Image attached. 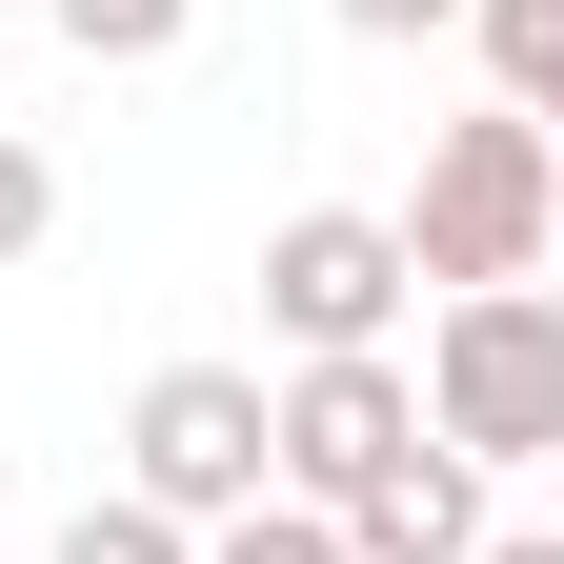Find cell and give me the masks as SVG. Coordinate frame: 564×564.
<instances>
[{
	"mask_svg": "<svg viewBox=\"0 0 564 564\" xmlns=\"http://www.w3.org/2000/svg\"><path fill=\"white\" fill-rule=\"evenodd\" d=\"M423 444H464L484 484L505 464H564V282H464L423 303Z\"/></svg>",
	"mask_w": 564,
	"mask_h": 564,
	"instance_id": "6da1fadb",
	"label": "cell"
},
{
	"mask_svg": "<svg viewBox=\"0 0 564 564\" xmlns=\"http://www.w3.org/2000/svg\"><path fill=\"white\" fill-rule=\"evenodd\" d=\"M383 223H403V262L444 282V303H464V282H544V262H564V141H544L524 101H484V121L423 141V182L383 202Z\"/></svg>",
	"mask_w": 564,
	"mask_h": 564,
	"instance_id": "7a4b0ae2",
	"label": "cell"
},
{
	"mask_svg": "<svg viewBox=\"0 0 564 564\" xmlns=\"http://www.w3.org/2000/svg\"><path fill=\"white\" fill-rule=\"evenodd\" d=\"M403 303H423V262H403L383 202H282V223H262V343H282V364L403 343Z\"/></svg>",
	"mask_w": 564,
	"mask_h": 564,
	"instance_id": "3957f363",
	"label": "cell"
},
{
	"mask_svg": "<svg viewBox=\"0 0 564 564\" xmlns=\"http://www.w3.org/2000/svg\"><path fill=\"white\" fill-rule=\"evenodd\" d=\"M121 505H162V524H242L282 505V464H262V364H162L121 403Z\"/></svg>",
	"mask_w": 564,
	"mask_h": 564,
	"instance_id": "277c9868",
	"label": "cell"
},
{
	"mask_svg": "<svg viewBox=\"0 0 564 564\" xmlns=\"http://www.w3.org/2000/svg\"><path fill=\"white\" fill-rule=\"evenodd\" d=\"M403 444H423L403 343H343V364H282V383H262V464H282V505H364Z\"/></svg>",
	"mask_w": 564,
	"mask_h": 564,
	"instance_id": "5b68a950",
	"label": "cell"
},
{
	"mask_svg": "<svg viewBox=\"0 0 564 564\" xmlns=\"http://www.w3.org/2000/svg\"><path fill=\"white\" fill-rule=\"evenodd\" d=\"M343 524V564H484V464L464 444H403L364 505H323Z\"/></svg>",
	"mask_w": 564,
	"mask_h": 564,
	"instance_id": "8992f818",
	"label": "cell"
},
{
	"mask_svg": "<svg viewBox=\"0 0 564 564\" xmlns=\"http://www.w3.org/2000/svg\"><path fill=\"white\" fill-rule=\"evenodd\" d=\"M464 41H484V101H524L564 141V0H464Z\"/></svg>",
	"mask_w": 564,
	"mask_h": 564,
	"instance_id": "52a82bcc",
	"label": "cell"
},
{
	"mask_svg": "<svg viewBox=\"0 0 564 564\" xmlns=\"http://www.w3.org/2000/svg\"><path fill=\"white\" fill-rule=\"evenodd\" d=\"M41 41H82V61H182L202 0H41Z\"/></svg>",
	"mask_w": 564,
	"mask_h": 564,
	"instance_id": "ba28073f",
	"label": "cell"
},
{
	"mask_svg": "<svg viewBox=\"0 0 564 564\" xmlns=\"http://www.w3.org/2000/svg\"><path fill=\"white\" fill-rule=\"evenodd\" d=\"M41 564H202V524H162V505H121V484H101V505L61 524Z\"/></svg>",
	"mask_w": 564,
	"mask_h": 564,
	"instance_id": "9c48e42d",
	"label": "cell"
},
{
	"mask_svg": "<svg viewBox=\"0 0 564 564\" xmlns=\"http://www.w3.org/2000/svg\"><path fill=\"white\" fill-rule=\"evenodd\" d=\"M41 242H61V162H41V141H21V121H0V282H21Z\"/></svg>",
	"mask_w": 564,
	"mask_h": 564,
	"instance_id": "30bf717a",
	"label": "cell"
},
{
	"mask_svg": "<svg viewBox=\"0 0 564 564\" xmlns=\"http://www.w3.org/2000/svg\"><path fill=\"white\" fill-rule=\"evenodd\" d=\"M202 564H343L323 505H242V524H202Z\"/></svg>",
	"mask_w": 564,
	"mask_h": 564,
	"instance_id": "8fae6325",
	"label": "cell"
},
{
	"mask_svg": "<svg viewBox=\"0 0 564 564\" xmlns=\"http://www.w3.org/2000/svg\"><path fill=\"white\" fill-rule=\"evenodd\" d=\"M343 41H464V0H343Z\"/></svg>",
	"mask_w": 564,
	"mask_h": 564,
	"instance_id": "7c38bea8",
	"label": "cell"
},
{
	"mask_svg": "<svg viewBox=\"0 0 564 564\" xmlns=\"http://www.w3.org/2000/svg\"><path fill=\"white\" fill-rule=\"evenodd\" d=\"M484 564H564V524H484Z\"/></svg>",
	"mask_w": 564,
	"mask_h": 564,
	"instance_id": "4fadbf2b",
	"label": "cell"
},
{
	"mask_svg": "<svg viewBox=\"0 0 564 564\" xmlns=\"http://www.w3.org/2000/svg\"><path fill=\"white\" fill-rule=\"evenodd\" d=\"M0 564H21V544H0Z\"/></svg>",
	"mask_w": 564,
	"mask_h": 564,
	"instance_id": "5bb4252c",
	"label": "cell"
}]
</instances>
